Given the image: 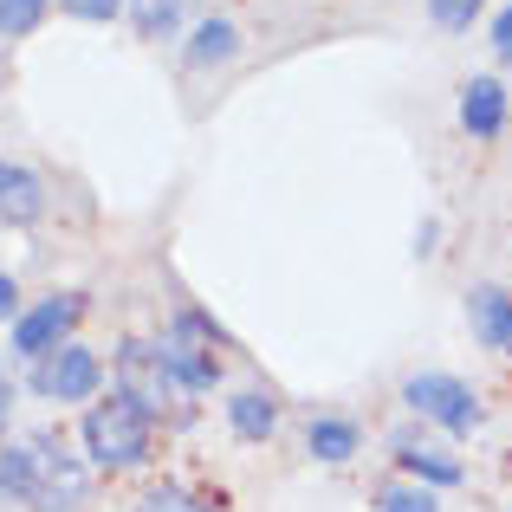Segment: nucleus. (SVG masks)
Returning a JSON list of instances; mask_svg holds the SVG:
<instances>
[{
	"label": "nucleus",
	"instance_id": "f257e3e1",
	"mask_svg": "<svg viewBox=\"0 0 512 512\" xmlns=\"http://www.w3.org/2000/svg\"><path fill=\"white\" fill-rule=\"evenodd\" d=\"M0 487H7V500H20L33 512H85L91 461L72 454L59 435H26L0 448Z\"/></svg>",
	"mask_w": 512,
	"mask_h": 512
},
{
	"label": "nucleus",
	"instance_id": "f03ea898",
	"mask_svg": "<svg viewBox=\"0 0 512 512\" xmlns=\"http://www.w3.org/2000/svg\"><path fill=\"white\" fill-rule=\"evenodd\" d=\"M78 441H85L91 474H137V467H150V454H156V415L111 389L104 402L85 409Z\"/></svg>",
	"mask_w": 512,
	"mask_h": 512
},
{
	"label": "nucleus",
	"instance_id": "7ed1b4c3",
	"mask_svg": "<svg viewBox=\"0 0 512 512\" xmlns=\"http://www.w3.org/2000/svg\"><path fill=\"white\" fill-rule=\"evenodd\" d=\"M156 350H163V370L175 376L182 396H208V389L221 383L227 331L214 325V318H201V312H175V325L156 338Z\"/></svg>",
	"mask_w": 512,
	"mask_h": 512
},
{
	"label": "nucleus",
	"instance_id": "20e7f679",
	"mask_svg": "<svg viewBox=\"0 0 512 512\" xmlns=\"http://www.w3.org/2000/svg\"><path fill=\"white\" fill-rule=\"evenodd\" d=\"M402 409L435 422L441 435H474V428L487 422L474 383H461V376H448V370H415L409 383H402Z\"/></svg>",
	"mask_w": 512,
	"mask_h": 512
},
{
	"label": "nucleus",
	"instance_id": "39448f33",
	"mask_svg": "<svg viewBox=\"0 0 512 512\" xmlns=\"http://www.w3.org/2000/svg\"><path fill=\"white\" fill-rule=\"evenodd\" d=\"M26 389H33L39 402H59V409H72V402H98L104 389V357L91 344H59L46 350V357L33 363V376H26Z\"/></svg>",
	"mask_w": 512,
	"mask_h": 512
},
{
	"label": "nucleus",
	"instance_id": "423d86ee",
	"mask_svg": "<svg viewBox=\"0 0 512 512\" xmlns=\"http://www.w3.org/2000/svg\"><path fill=\"white\" fill-rule=\"evenodd\" d=\"M78 318H85V292H52V299L20 305V318L7 325V350L26 363H39L46 350L72 344L78 338Z\"/></svg>",
	"mask_w": 512,
	"mask_h": 512
},
{
	"label": "nucleus",
	"instance_id": "0eeeda50",
	"mask_svg": "<svg viewBox=\"0 0 512 512\" xmlns=\"http://www.w3.org/2000/svg\"><path fill=\"white\" fill-rule=\"evenodd\" d=\"M111 376H117V396H130L137 409H150L156 422H163V409H169V402H182L175 376L163 370V350H156L150 338H130V344H117V363H111Z\"/></svg>",
	"mask_w": 512,
	"mask_h": 512
},
{
	"label": "nucleus",
	"instance_id": "6e6552de",
	"mask_svg": "<svg viewBox=\"0 0 512 512\" xmlns=\"http://www.w3.org/2000/svg\"><path fill=\"white\" fill-rule=\"evenodd\" d=\"M389 448H396V461H402V474L415 480V487H461L467 480V467L454 461L448 448H435V441H415L409 428H396V435H389Z\"/></svg>",
	"mask_w": 512,
	"mask_h": 512
},
{
	"label": "nucleus",
	"instance_id": "1a4fd4ad",
	"mask_svg": "<svg viewBox=\"0 0 512 512\" xmlns=\"http://www.w3.org/2000/svg\"><path fill=\"white\" fill-rule=\"evenodd\" d=\"M506 117H512V104H506L500 78H467V85H461V130L474 143H493L506 130Z\"/></svg>",
	"mask_w": 512,
	"mask_h": 512
},
{
	"label": "nucleus",
	"instance_id": "9d476101",
	"mask_svg": "<svg viewBox=\"0 0 512 512\" xmlns=\"http://www.w3.org/2000/svg\"><path fill=\"white\" fill-rule=\"evenodd\" d=\"M46 214V182L26 163H0V227H33Z\"/></svg>",
	"mask_w": 512,
	"mask_h": 512
},
{
	"label": "nucleus",
	"instance_id": "9b49d317",
	"mask_svg": "<svg viewBox=\"0 0 512 512\" xmlns=\"http://www.w3.org/2000/svg\"><path fill=\"white\" fill-rule=\"evenodd\" d=\"M467 325H474V338L487 344V350L512 357V292L474 286V292H467Z\"/></svg>",
	"mask_w": 512,
	"mask_h": 512
},
{
	"label": "nucleus",
	"instance_id": "f8f14e48",
	"mask_svg": "<svg viewBox=\"0 0 512 512\" xmlns=\"http://www.w3.org/2000/svg\"><path fill=\"white\" fill-rule=\"evenodd\" d=\"M305 454L325 467H344L363 454V428L350 422V415H312V428H305Z\"/></svg>",
	"mask_w": 512,
	"mask_h": 512
},
{
	"label": "nucleus",
	"instance_id": "ddd939ff",
	"mask_svg": "<svg viewBox=\"0 0 512 512\" xmlns=\"http://www.w3.org/2000/svg\"><path fill=\"white\" fill-rule=\"evenodd\" d=\"M227 428L240 441H273L279 435V396L273 389H234L227 396Z\"/></svg>",
	"mask_w": 512,
	"mask_h": 512
},
{
	"label": "nucleus",
	"instance_id": "4468645a",
	"mask_svg": "<svg viewBox=\"0 0 512 512\" xmlns=\"http://www.w3.org/2000/svg\"><path fill=\"white\" fill-rule=\"evenodd\" d=\"M227 59H240V26L234 20H201L188 52H182V65L188 72H208V65H227Z\"/></svg>",
	"mask_w": 512,
	"mask_h": 512
},
{
	"label": "nucleus",
	"instance_id": "2eb2a0df",
	"mask_svg": "<svg viewBox=\"0 0 512 512\" xmlns=\"http://www.w3.org/2000/svg\"><path fill=\"white\" fill-rule=\"evenodd\" d=\"M137 512H221V500H208V493L182 487V480H156V487L143 493Z\"/></svg>",
	"mask_w": 512,
	"mask_h": 512
},
{
	"label": "nucleus",
	"instance_id": "dca6fc26",
	"mask_svg": "<svg viewBox=\"0 0 512 512\" xmlns=\"http://www.w3.org/2000/svg\"><path fill=\"white\" fill-rule=\"evenodd\" d=\"M124 13L137 20L143 39H169L175 20H182V0H124Z\"/></svg>",
	"mask_w": 512,
	"mask_h": 512
},
{
	"label": "nucleus",
	"instance_id": "f3484780",
	"mask_svg": "<svg viewBox=\"0 0 512 512\" xmlns=\"http://www.w3.org/2000/svg\"><path fill=\"white\" fill-rule=\"evenodd\" d=\"M46 7H52V0H0V39H26V33H39Z\"/></svg>",
	"mask_w": 512,
	"mask_h": 512
},
{
	"label": "nucleus",
	"instance_id": "a211bd4d",
	"mask_svg": "<svg viewBox=\"0 0 512 512\" xmlns=\"http://www.w3.org/2000/svg\"><path fill=\"white\" fill-rule=\"evenodd\" d=\"M376 512H441V493L435 487H383L376 493Z\"/></svg>",
	"mask_w": 512,
	"mask_h": 512
},
{
	"label": "nucleus",
	"instance_id": "6ab92c4d",
	"mask_svg": "<svg viewBox=\"0 0 512 512\" xmlns=\"http://www.w3.org/2000/svg\"><path fill=\"white\" fill-rule=\"evenodd\" d=\"M480 7H487V0H428L435 26H448V33H467V26L480 20Z\"/></svg>",
	"mask_w": 512,
	"mask_h": 512
},
{
	"label": "nucleus",
	"instance_id": "aec40b11",
	"mask_svg": "<svg viewBox=\"0 0 512 512\" xmlns=\"http://www.w3.org/2000/svg\"><path fill=\"white\" fill-rule=\"evenodd\" d=\"M72 20H91V26H111L117 13H124V0H59Z\"/></svg>",
	"mask_w": 512,
	"mask_h": 512
},
{
	"label": "nucleus",
	"instance_id": "412c9836",
	"mask_svg": "<svg viewBox=\"0 0 512 512\" xmlns=\"http://www.w3.org/2000/svg\"><path fill=\"white\" fill-rule=\"evenodd\" d=\"M493 59L512 65V7H500V20H493Z\"/></svg>",
	"mask_w": 512,
	"mask_h": 512
},
{
	"label": "nucleus",
	"instance_id": "4be33fe9",
	"mask_svg": "<svg viewBox=\"0 0 512 512\" xmlns=\"http://www.w3.org/2000/svg\"><path fill=\"white\" fill-rule=\"evenodd\" d=\"M13 318H20V279L0 273V325H13Z\"/></svg>",
	"mask_w": 512,
	"mask_h": 512
},
{
	"label": "nucleus",
	"instance_id": "5701e85b",
	"mask_svg": "<svg viewBox=\"0 0 512 512\" xmlns=\"http://www.w3.org/2000/svg\"><path fill=\"white\" fill-rule=\"evenodd\" d=\"M13 396H20V389H13V376H7V363H0V428H7V415H13Z\"/></svg>",
	"mask_w": 512,
	"mask_h": 512
},
{
	"label": "nucleus",
	"instance_id": "b1692460",
	"mask_svg": "<svg viewBox=\"0 0 512 512\" xmlns=\"http://www.w3.org/2000/svg\"><path fill=\"white\" fill-rule=\"evenodd\" d=\"M7 72H13V59H7V39H0V91H7Z\"/></svg>",
	"mask_w": 512,
	"mask_h": 512
},
{
	"label": "nucleus",
	"instance_id": "393cba45",
	"mask_svg": "<svg viewBox=\"0 0 512 512\" xmlns=\"http://www.w3.org/2000/svg\"><path fill=\"white\" fill-rule=\"evenodd\" d=\"M0 506H7V487H0Z\"/></svg>",
	"mask_w": 512,
	"mask_h": 512
}]
</instances>
